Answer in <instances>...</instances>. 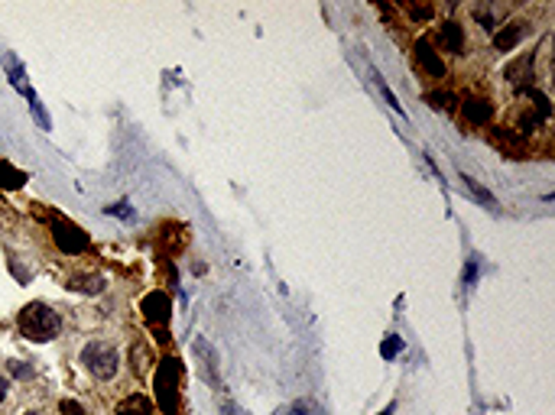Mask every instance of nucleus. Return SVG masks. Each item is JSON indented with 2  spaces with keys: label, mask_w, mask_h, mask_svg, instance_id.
<instances>
[{
  "label": "nucleus",
  "mask_w": 555,
  "mask_h": 415,
  "mask_svg": "<svg viewBox=\"0 0 555 415\" xmlns=\"http://www.w3.org/2000/svg\"><path fill=\"white\" fill-rule=\"evenodd\" d=\"M17 328H20L23 338L46 344L62 331V318H59V311H53L46 302H30V305L17 315Z\"/></svg>",
  "instance_id": "f257e3e1"
},
{
  "label": "nucleus",
  "mask_w": 555,
  "mask_h": 415,
  "mask_svg": "<svg viewBox=\"0 0 555 415\" xmlns=\"http://www.w3.org/2000/svg\"><path fill=\"white\" fill-rule=\"evenodd\" d=\"M82 367L95 380H114L120 370V354L111 341H88L82 347Z\"/></svg>",
  "instance_id": "f03ea898"
},
{
  "label": "nucleus",
  "mask_w": 555,
  "mask_h": 415,
  "mask_svg": "<svg viewBox=\"0 0 555 415\" xmlns=\"http://www.w3.org/2000/svg\"><path fill=\"white\" fill-rule=\"evenodd\" d=\"M179 380H182V367L176 357H166L156 370V399H160V409L166 415H179L182 409V389H179Z\"/></svg>",
  "instance_id": "7ed1b4c3"
},
{
  "label": "nucleus",
  "mask_w": 555,
  "mask_h": 415,
  "mask_svg": "<svg viewBox=\"0 0 555 415\" xmlns=\"http://www.w3.org/2000/svg\"><path fill=\"white\" fill-rule=\"evenodd\" d=\"M53 240L62 253H72V256L88 250V234L78 224L68 221V218H53Z\"/></svg>",
  "instance_id": "20e7f679"
},
{
  "label": "nucleus",
  "mask_w": 555,
  "mask_h": 415,
  "mask_svg": "<svg viewBox=\"0 0 555 415\" xmlns=\"http://www.w3.org/2000/svg\"><path fill=\"white\" fill-rule=\"evenodd\" d=\"M413 59H416L419 72H426L429 78H449V65H445V59L438 55V49L429 43V39H416Z\"/></svg>",
  "instance_id": "39448f33"
},
{
  "label": "nucleus",
  "mask_w": 555,
  "mask_h": 415,
  "mask_svg": "<svg viewBox=\"0 0 555 415\" xmlns=\"http://www.w3.org/2000/svg\"><path fill=\"white\" fill-rule=\"evenodd\" d=\"M192 354L198 360V373L205 376V383H211L221 389V373H218V351L208 338H195L192 341Z\"/></svg>",
  "instance_id": "423d86ee"
},
{
  "label": "nucleus",
  "mask_w": 555,
  "mask_h": 415,
  "mask_svg": "<svg viewBox=\"0 0 555 415\" xmlns=\"http://www.w3.org/2000/svg\"><path fill=\"white\" fill-rule=\"evenodd\" d=\"M458 107H461V117H464L468 127H487V124L493 120V110H497L487 97H478V95L458 101Z\"/></svg>",
  "instance_id": "0eeeda50"
},
{
  "label": "nucleus",
  "mask_w": 555,
  "mask_h": 415,
  "mask_svg": "<svg viewBox=\"0 0 555 415\" xmlns=\"http://www.w3.org/2000/svg\"><path fill=\"white\" fill-rule=\"evenodd\" d=\"M435 39H438V55L442 52H455L461 55L464 52V46H468V39H464V26L455 20H445L442 26L435 30Z\"/></svg>",
  "instance_id": "6e6552de"
},
{
  "label": "nucleus",
  "mask_w": 555,
  "mask_h": 415,
  "mask_svg": "<svg viewBox=\"0 0 555 415\" xmlns=\"http://www.w3.org/2000/svg\"><path fill=\"white\" fill-rule=\"evenodd\" d=\"M169 296L162 292V289H156V292H150V296L140 302V311H143V318L150 321L153 328H160V325H166L169 321Z\"/></svg>",
  "instance_id": "1a4fd4ad"
},
{
  "label": "nucleus",
  "mask_w": 555,
  "mask_h": 415,
  "mask_svg": "<svg viewBox=\"0 0 555 415\" xmlns=\"http://www.w3.org/2000/svg\"><path fill=\"white\" fill-rule=\"evenodd\" d=\"M526 32H529V23H523V20L507 23V26L497 30V36H493V49H497V52H510V49H516V46L523 43Z\"/></svg>",
  "instance_id": "9d476101"
},
{
  "label": "nucleus",
  "mask_w": 555,
  "mask_h": 415,
  "mask_svg": "<svg viewBox=\"0 0 555 415\" xmlns=\"http://www.w3.org/2000/svg\"><path fill=\"white\" fill-rule=\"evenodd\" d=\"M0 62H3V68H7V78H10V85L20 91V95H30L32 88L30 81H26V68H23V62L17 59L13 52H0Z\"/></svg>",
  "instance_id": "9b49d317"
},
{
  "label": "nucleus",
  "mask_w": 555,
  "mask_h": 415,
  "mask_svg": "<svg viewBox=\"0 0 555 415\" xmlns=\"http://www.w3.org/2000/svg\"><path fill=\"white\" fill-rule=\"evenodd\" d=\"M120 415H153V403L143 393H130L124 403L117 405Z\"/></svg>",
  "instance_id": "f8f14e48"
},
{
  "label": "nucleus",
  "mask_w": 555,
  "mask_h": 415,
  "mask_svg": "<svg viewBox=\"0 0 555 415\" xmlns=\"http://www.w3.org/2000/svg\"><path fill=\"white\" fill-rule=\"evenodd\" d=\"M68 289L72 292H85V296H101L104 292V279L101 276H72L68 279Z\"/></svg>",
  "instance_id": "ddd939ff"
},
{
  "label": "nucleus",
  "mask_w": 555,
  "mask_h": 415,
  "mask_svg": "<svg viewBox=\"0 0 555 415\" xmlns=\"http://www.w3.org/2000/svg\"><path fill=\"white\" fill-rule=\"evenodd\" d=\"M23 182H26V175H23L17 166H10L7 160H0V189L17 192V189H23Z\"/></svg>",
  "instance_id": "4468645a"
},
{
  "label": "nucleus",
  "mask_w": 555,
  "mask_h": 415,
  "mask_svg": "<svg viewBox=\"0 0 555 415\" xmlns=\"http://www.w3.org/2000/svg\"><path fill=\"white\" fill-rule=\"evenodd\" d=\"M426 101H432L435 110H455V107H458V95H451L449 88H432V91H426Z\"/></svg>",
  "instance_id": "2eb2a0df"
},
{
  "label": "nucleus",
  "mask_w": 555,
  "mask_h": 415,
  "mask_svg": "<svg viewBox=\"0 0 555 415\" xmlns=\"http://www.w3.org/2000/svg\"><path fill=\"white\" fill-rule=\"evenodd\" d=\"M396 10L406 13L413 23H429L432 17H435V7H432V3H399Z\"/></svg>",
  "instance_id": "dca6fc26"
},
{
  "label": "nucleus",
  "mask_w": 555,
  "mask_h": 415,
  "mask_svg": "<svg viewBox=\"0 0 555 415\" xmlns=\"http://www.w3.org/2000/svg\"><path fill=\"white\" fill-rule=\"evenodd\" d=\"M26 101H30V114H32V120L39 124V130H53V120H49V114H46V107H43V101H39V95H36V91H30V95H26Z\"/></svg>",
  "instance_id": "f3484780"
},
{
  "label": "nucleus",
  "mask_w": 555,
  "mask_h": 415,
  "mask_svg": "<svg viewBox=\"0 0 555 415\" xmlns=\"http://www.w3.org/2000/svg\"><path fill=\"white\" fill-rule=\"evenodd\" d=\"M471 13H474V20H478V23H484V30H487V32H493V30H500V26H503L500 17H497L491 7H484V3H478Z\"/></svg>",
  "instance_id": "a211bd4d"
},
{
  "label": "nucleus",
  "mask_w": 555,
  "mask_h": 415,
  "mask_svg": "<svg viewBox=\"0 0 555 415\" xmlns=\"http://www.w3.org/2000/svg\"><path fill=\"white\" fill-rule=\"evenodd\" d=\"M461 182L468 185V192L474 195L478 202H484V204H487V208H497V198H493V195L487 192V189H484V185H480L478 179H471V175H461Z\"/></svg>",
  "instance_id": "6ab92c4d"
},
{
  "label": "nucleus",
  "mask_w": 555,
  "mask_h": 415,
  "mask_svg": "<svg viewBox=\"0 0 555 415\" xmlns=\"http://www.w3.org/2000/svg\"><path fill=\"white\" fill-rule=\"evenodd\" d=\"M130 360H133V373H137V376H143V373L150 370V351H147L143 344H133V351H130Z\"/></svg>",
  "instance_id": "aec40b11"
},
{
  "label": "nucleus",
  "mask_w": 555,
  "mask_h": 415,
  "mask_svg": "<svg viewBox=\"0 0 555 415\" xmlns=\"http://www.w3.org/2000/svg\"><path fill=\"white\" fill-rule=\"evenodd\" d=\"M399 351H403V341H399V334H386V341H384V347H380V354H384L386 360H393Z\"/></svg>",
  "instance_id": "412c9836"
},
{
  "label": "nucleus",
  "mask_w": 555,
  "mask_h": 415,
  "mask_svg": "<svg viewBox=\"0 0 555 415\" xmlns=\"http://www.w3.org/2000/svg\"><path fill=\"white\" fill-rule=\"evenodd\" d=\"M374 85L380 88V91H384L386 104L393 107V110H399V117H403V107H399V101H396V95H393V91H390V85H386V81H384V78H380V75H377V72H374Z\"/></svg>",
  "instance_id": "4be33fe9"
},
{
  "label": "nucleus",
  "mask_w": 555,
  "mask_h": 415,
  "mask_svg": "<svg viewBox=\"0 0 555 415\" xmlns=\"http://www.w3.org/2000/svg\"><path fill=\"white\" fill-rule=\"evenodd\" d=\"M104 211H107V214H117V218H124V221H133V211H130V204H127V202L107 204Z\"/></svg>",
  "instance_id": "5701e85b"
},
{
  "label": "nucleus",
  "mask_w": 555,
  "mask_h": 415,
  "mask_svg": "<svg viewBox=\"0 0 555 415\" xmlns=\"http://www.w3.org/2000/svg\"><path fill=\"white\" fill-rule=\"evenodd\" d=\"M59 412L62 415H85V409H82L78 403H72V399H62V403H59Z\"/></svg>",
  "instance_id": "b1692460"
},
{
  "label": "nucleus",
  "mask_w": 555,
  "mask_h": 415,
  "mask_svg": "<svg viewBox=\"0 0 555 415\" xmlns=\"http://www.w3.org/2000/svg\"><path fill=\"white\" fill-rule=\"evenodd\" d=\"M10 373L17 376V380H32V370H30V367H23L20 360H13V363H10Z\"/></svg>",
  "instance_id": "393cba45"
},
{
  "label": "nucleus",
  "mask_w": 555,
  "mask_h": 415,
  "mask_svg": "<svg viewBox=\"0 0 555 415\" xmlns=\"http://www.w3.org/2000/svg\"><path fill=\"white\" fill-rule=\"evenodd\" d=\"M474 279H478V260H468V269H464V286H474Z\"/></svg>",
  "instance_id": "a878e982"
},
{
  "label": "nucleus",
  "mask_w": 555,
  "mask_h": 415,
  "mask_svg": "<svg viewBox=\"0 0 555 415\" xmlns=\"http://www.w3.org/2000/svg\"><path fill=\"white\" fill-rule=\"evenodd\" d=\"M276 415H309V412H305V405H283Z\"/></svg>",
  "instance_id": "bb28decb"
},
{
  "label": "nucleus",
  "mask_w": 555,
  "mask_h": 415,
  "mask_svg": "<svg viewBox=\"0 0 555 415\" xmlns=\"http://www.w3.org/2000/svg\"><path fill=\"white\" fill-rule=\"evenodd\" d=\"M7 389H10V383H7V376H3V373H0V403H3V399H7Z\"/></svg>",
  "instance_id": "cd10ccee"
},
{
  "label": "nucleus",
  "mask_w": 555,
  "mask_h": 415,
  "mask_svg": "<svg viewBox=\"0 0 555 415\" xmlns=\"http://www.w3.org/2000/svg\"><path fill=\"white\" fill-rule=\"evenodd\" d=\"M225 415H250V412H244V409H237V405L227 403V405H225Z\"/></svg>",
  "instance_id": "c85d7f7f"
},
{
  "label": "nucleus",
  "mask_w": 555,
  "mask_h": 415,
  "mask_svg": "<svg viewBox=\"0 0 555 415\" xmlns=\"http://www.w3.org/2000/svg\"><path fill=\"white\" fill-rule=\"evenodd\" d=\"M393 412H396V405L390 403V405H386V409H384V412H380V415H393Z\"/></svg>",
  "instance_id": "c756f323"
},
{
  "label": "nucleus",
  "mask_w": 555,
  "mask_h": 415,
  "mask_svg": "<svg viewBox=\"0 0 555 415\" xmlns=\"http://www.w3.org/2000/svg\"><path fill=\"white\" fill-rule=\"evenodd\" d=\"M26 415H46V412H26Z\"/></svg>",
  "instance_id": "7c9ffc66"
}]
</instances>
